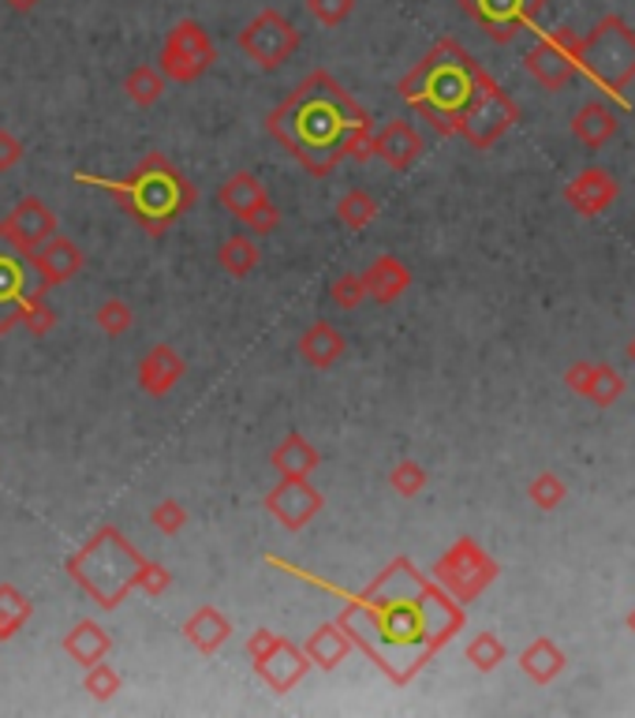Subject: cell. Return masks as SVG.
Wrapping results in <instances>:
<instances>
[{
  "instance_id": "1",
  "label": "cell",
  "mask_w": 635,
  "mask_h": 718,
  "mask_svg": "<svg viewBox=\"0 0 635 718\" xmlns=\"http://www.w3.org/2000/svg\"><path fill=\"white\" fill-rule=\"evenodd\" d=\"M265 120H292L296 135L281 139V143L292 150L299 165H307L315 176H326L340 165L348 135L363 124L366 112L355 109V101L348 98V90L337 79H329L326 72H315Z\"/></svg>"
},
{
  "instance_id": "2",
  "label": "cell",
  "mask_w": 635,
  "mask_h": 718,
  "mask_svg": "<svg viewBox=\"0 0 635 718\" xmlns=\"http://www.w3.org/2000/svg\"><path fill=\"white\" fill-rule=\"evenodd\" d=\"M142 562L146 557L128 543V535L106 524L68 557V573L101 610H117L135 591Z\"/></svg>"
},
{
  "instance_id": "3",
  "label": "cell",
  "mask_w": 635,
  "mask_h": 718,
  "mask_svg": "<svg viewBox=\"0 0 635 718\" xmlns=\"http://www.w3.org/2000/svg\"><path fill=\"white\" fill-rule=\"evenodd\" d=\"M120 195L131 203V210L150 236H161L173 225V217L187 214L195 206V184L173 168L165 154H146L131 180L120 187Z\"/></svg>"
},
{
  "instance_id": "4",
  "label": "cell",
  "mask_w": 635,
  "mask_h": 718,
  "mask_svg": "<svg viewBox=\"0 0 635 718\" xmlns=\"http://www.w3.org/2000/svg\"><path fill=\"white\" fill-rule=\"evenodd\" d=\"M217 64V45L202 23L184 19L165 37V50L157 56V72L173 83H198Z\"/></svg>"
},
{
  "instance_id": "5",
  "label": "cell",
  "mask_w": 635,
  "mask_h": 718,
  "mask_svg": "<svg viewBox=\"0 0 635 718\" xmlns=\"http://www.w3.org/2000/svg\"><path fill=\"white\" fill-rule=\"evenodd\" d=\"M236 45H240V53L251 56L259 68L273 72L299 50V31L288 23L284 12L265 8V12H259L240 34H236Z\"/></svg>"
},
{
  "instance_id": "6",
  "label": "cell",
  "mask_w": 635,
  "mask_h": 718,
  "mask_svg": "<svg viewBox=\"0 0 635 718\" xmlns=\"http://www.w3.org/2000/svg\"><path fill=\"white\" fill-rule=\"evenodd\" d=\"M321 505H326V498L315 483H307V476H281V483H273V490L265 494V509L288 532H303L321 513Z\"/></svg>"
},
{
  "instance_id": "7",
  "label": "cell",
  "mask_w": 635,
  "mask_h": 718,
  "mask_svg": "<svg viewBox=\"0 0 635 718\" xmlns=\"http://www.w3.org/2000/svg\"><path fill=\"white\" fill-rule=\"evenodd\" d=\"M53 232H56V214L34 195L19 198L15 210L0 221V240H8L19 254H26V259H31Z\"/></svg>"
},
{
  "instance_id": "8",
  "label": "cell",
  "mask_w": 635,
  "mask_h": 718,
  "mask_svg": "<svg viewBox=\"0 0 635 718\" xmlns=\"http://www.w3.org/2000/svg\"><path fill=\"white\" fill-rule=\"evenodd\" d=\"M31 262H34V270H37V281H42V289H56V285H68V281L79 278L83 251H79V243H75L72 236L53 232L50 240H45L42 248L31 254Z\"/></svg>"
},
{
  "instance_id": "9",
  "label": "cell",
  "mask_w": 635,
  "mask_h": 718,
  "mask_svg": "<svg viewBox=\"0 0 635 718\" xmlns=\"http://www.w3.org/2000/svg\"><path fill=\"white\" fill-rule=\"evenodd\" d=\"M254 670H259V677L273 688V693L288 696L292 688H296L303 677H307L310 659H307V651H303V648H296L292 640L281 637L277 648H273L270 655L262 659V663H254Z\"/></svg>"
},
{
  "instance_id": "10",
  "label": "cell",
  "mask_w": 635,
  "mask_h": 718,
  "mask_svg": "<svg viewBox=\"0 0 635 718\" xmlns=\"http://www.w3.org/2000/svg\"><path fill=\"white\" fill-rule=\"evenodd\" d=\"M187 363L173 345H154L139 363V390L146 396H168L184 382Z\"/></svg>"
},
{
  "instance_id": "11",
  "label": "cell",
  "mask_w": 635,
  "mask_h": 718,
  "mask_svg": "<svg viewBox=\"0 0 635 718\" xmlns=\"http://www.w3.org/2000/svg\"><path fill=\"white\" fill-rule=\"evenodd\" d=\"M184 640L191 644L198 655H214V651H221L225 644H229V637H232V621L225 618L217 607H198L191 618L184 621Z\"/></svg>"
},
{
  "instance_id": "12",
  "label": "cell",
  "mask_w": 635,
  "mask_h": 718,
  "mask_svg": "<svg viewBox=\"0 0 635 718\" xmlns=\"http://www.w3.org/2000/svg\"><path fill=\"white\" fill-rule=\"evenodd\" d=\"M344 352H348V341L333 323H315V326L303 329L299 356H303V363H310L315 371H326V367L340 363Z\"/></svg>"
},
{
  "instance_id": "13",
  "label": "cell",
  "mask_w": 635,
  "mask_h": 718,
  "mask_svg": "<svg viewBox=\"0 0 635 718\" xmlns=\"http://www.w3.org/2000/svg\"><path fill=\"white\" fill-rule=\"evenodd\" d=\"M303 651H307L310 666L333 670V666L344 663L348 651H352V637L340 629V621H337V625H333V621H326V625H318L315 632H310L307 644H303Z\"/></svg>"
},
{
  "instance_id": "14",
  "label": "cell",
  "mask_w": 635,
  "mask_h": 718,
  "mask_svg": "<svg viewBox=\"0 0 635 718\" xmlns=\"http://www.w3.org/2000/svg\"><path fill=\"white\" fill-rule=\"evenodd\" d=\"M109 648H112V640L98 621H79L72 632H64V655H68L72 663H79L83 670L101 663V659L109 655Z\"/></svg>"
},
{
  "instance_id": "15",
  "label": "cell",
  "mask_w": 635,
  "mask_h": 718,
  "mask_svg": "<svg viewBox=\"0 0 635 718\" xmlns=\"http://www.w3.org/2000/svg\"><path fill=\"white\" fill-rule=\"evenodd\" d=\"M270 465L277 468V476H310L321 465V453L310 446L303 434L292 431L277 449L270 453Z\"/></svg>"
},
{
  "instance_id": "16",
  "label": "cell",
  "mask_w": 635,
  "mask_h": 718,
  "mask_svg": "<svg viewBox=\"0 0 635 718\" xmlns=\"http://www.w3.org/2000/svg\"><path fill=\"white\" fill-rule=\"evenodd\" d=\"M217 262H221V270L229 273V278L243 281V278H251V273L259 270L262 251H259V243H254V236L236 232L221 243V248H217Z\"/></svg>"
},
{
  "instance_id": "17",
  "label": "cell",
  "mask_w": 635,
  "mask_h": 718,
  "mask_svg": "<svg viewBox=\"0 0 635 718\" xmlns=\"http://www.w3.org/2000/svg\"><path fill=\"white\" fill-rule=\"evenodd\" d=\"M415 150H419V139L412 135V128H407L404 120L385 124L371 143V154H382L393 168H404L415 157Z\"/></svg>"
},
{
  "instance_id": "18",
  "label": "cell",
  "mask_w": 635,
  "mask_h": 718,
  "mask_svg": "<svg viewBox=\"0 0 635 718\" xmlns=\"http://www.w3.org/2000/svg\"><path fill=\"white\" fill-rule=\"evenodd\" d=\"M19 300H23V270L15 259L0 254V337L19 326Z\"/></svg>"
},
{
  "instance_id": "19",
  "label": "cell",
  "mask_w": 635,
  "mask_h": 718,
  "mask_svg": "<svg viewBox=\"0 0 635 718\" xmlns=\"http://www.w3.org/2000/svg\"><path fill=\"white\" fill-rule=\"evenodd\" d=\"M165 75L157 72V64H135L128 75H124V94L131 106L139 109H150L161 101V94H165Z\"/></svg>"
},
{
  "instance_id": "20",
  "label": "cell",
  "mask_w": 635,
  "mask_h": 718,
  "mask_svg": "<svg viewBox=\"0 0 635 718\" xmlns=\"http://www.w3.org/2000/svg\"><path fill=\"white\" fill-rule=\"evenodd\" d=\"M363 285L377 304H388V300L407 285V270L396 259H377L374 266L363 273Z\"/></svg>"
},
{
  "instance_id": "21",
  "label": "cell",
  "mask_w": 635,
  "mask_h": 718,
  "mask_svg": "<svg viewBox=\"0 0 635 718\" xmlns=\"http://www.w3.org/2000/svg\"><path fill=\"white\" fill-rule=\"evenodd\" d=\"M31 613H34V602L15 584H0V640H12L31 621Z\"/></svg>"
},
{
  "instance_id": "22",
  "label": "cell",
  "mask_w": 635,
  "mask_h": 718,
  "mask_svg": "<svg viewBox=\"0 0 635 718\" xmlns=\"http://www.w3.org/2000/svg\"><path fill=\"white\" fill-rule=\"evenodd\" d=\"M262 195H265V187H262V180L254 176V173H232L221 184V203H225V210H229L232 217H240L243 210H251V206L259 203Z\"/></svg>"
},
{
  "instance_id": "23",
  "label": "cell",
  "mask_w": 635,
  "mask_h": 718,
  "mask_svg": "<svg viewBox=\"0 0 635 718\" xmlns=\"http://www.w3.org/2000/svg\"><path fill=\"white\" fill-rule=\"evenodd\" d=\"M19 326H26L34 337H45L56 329V311L45 304L42 292H23V300H19Z\"/></svg>"
},
{
  "instance_id": "24",
  "label": "cell",
  "mask_w": 635,
  "mask_h": 718,
  "mask_svg": "<svg viewBox=\"0 0 635 718\" xmlns=\"http://www.w3.org/2000/svg\"><path fill=\"white\" fill-rule=\"evenodd\" d=\"M374 214H377V203L366 192H348V195H340V203H337V221L344 225V229H366V225L374 221Z\"/></svg>"
},
{
  "instance_id": "25",
  "label": "cell",
  "mask_w": 635,
  "mask_h": 718,
  "mask_svg": "<svg viewBox=\"0 0 635 718\" xmlns=\"http://www.w3.org/2000/svg\"><path fill=\"white\" fill-rule=\"evenodd\" d=\"M94 326H98L106 337H124L128 329L135 326V311H131V304H124V300L112 296L94 311Z\"/></svg>"
},
{
  "instance_id": "26",
  "label": "cell",
  "mask_w": 635,
  "mask_h": 718,
  "mask_svg": "<svg viewBox=\"0 0 635 718\" xmlns=\"http://www.w3.org/2000/svg\"><path fill=\"white\" fill-rule=\"evenodd\" d=\"M120 685H124V677H120V670L109 666L106 659H101V663H94V666H87V677H83V688H87L94 700H101V704H109L112 696L120 693Z\"/></svg>"
},
{
  "instance_id": "27",
  "label": "cell",
  "mask_w": 635,
  "mask_h": 718,
  "mask_svg": "<svg viewBox=\"0 0 635 718\" xmlns=\"http://www.w3.org/2000/svg\"><path fill=\"white\" fill-rule=\"evenodd\" d=\"M236 221H243L251 229V236H270L273 229L281 225V210H277V203H273L270 195H262L259 203L251 206V210H243Z\"/></svg>"
},
{
  "instance_id": "28",
  "label": "cell",
  "mask_w": 635,
  "mask_h": 718,
  "mask_svg": "<svg viewBox=\"0 0 635 718\" xmlns=\"http://www.w3.org/2000/svg\"><path fill=\"white\" fill-rule=\"evenodd\" d=\"M150 524H154L161 535H179L187 527V509L179 505L176 498H161V502L150 509Z\"/></svg>"
},
{
  "instance_id": "29",
  "label": "cell",
  "mask_w": 635,
  "mask_h": 718,
  "mask_svg": "<svg viewBox=\"0 0 635 718\" xmlns=\"http://www.w3.org/2000/svg\"><path fill=\"white\" fill-rule=\"evenodd\" d=\"M363 296H366V285H363V278L359 273H340V278L329 285V300L340 307V311H352L363 304Z\"/></svg>"
},
{
  "instance_id": "30",
  "label": "cell",
  "mask_w": 635,
  "mask_h": 718,
  "mask_svg": "<svg viewBox=\"0 0 635 718\" xmlns=\"http://www.w3.org/2000/svg\"><path fill=\"white\" fill-rule=\"evenodd\" d=\"M307 12L315 15L321 26H340L355 12V0H307Z\"/></svg>"
},
{
  "instance_id": "31",
  "label": "cell",
  "mask_w": 635,
  "mask_h": 718,
  "mask_svg": "<svg viewBox=\"0 0 635 718\" xmlns=\"http://www.w3.org/2000/svg\"><path fill=\"white\" fill-rule=\"evenodd\" d=\"M168 588H173V573H168L165 565H157V562H142L135 591L150 595V599H157V595H165Z\"/></svg>"
},
{
  "instance_id": "32",
  "label": "cell",
  "mask_w": 635,
  "mask_h": 718,
  "mask_svg": "<svg viewBox=\"0 0 635 718\" xmlns=\"http://www.w3.org/2000/svg\"><path fill=\"white\" fill-rule=\"evenodd\" d=\"M23 143H19V135L15 131H8V128H0V173H12V168L23 162Z\"/></svg>"
},
{
  "instance_id": "33",
  "label": "cell",
  "mask_w": 635,
  "mask_h": 718,
  "mask_svg": "<svg viewBox=\"0 0 635 718\" xmlns=\"http://www.w3.org/2000/svg\"><path fill=\"white\" fill-rule=\"evenodd\" d=\"M388 483H393V490H401V494H415V490L423 487V471L415 465H401V468H393Z\"/></svg>"
},
{
  "instance_id": "34",
  "label": "cell",
  "mask_w": 635,
  "mask_h": 718,
  "mask_svg": "<svg viewBox=\"0 0 635 718\" xmlns=\"http://www.w3.org/2000/svg\"><path fill=\"white\" fill-rule=\"evenodd\" d=\"M277 632H270V629H259V632H251V640H248V655H251V663H262L265 655H270L273 648H277Z\"/></svg>"
},
{
  "instance_id": "35",
  "label": "cell",
  "mask_w": 635,
  "mask_h": 718,
  "mask_svg": "<svg viewBox=\"0 0 635 718\" xmlns=\"http://www.w3.org/2000/svg\"><path fill=\"white\" fill-rule=\"evenodd\" d=\"M519 12V0H482L479 15L486 19H497V15H516Z\"/></svg>"
},
{
  "instance_id": "36",
  "label": "cell",
  "mask_w": 635,
  "mask_h": 718,
  "mask_svg": "<svg viewBox=\"0 0 635 718\" xmlns=\"http://www.w3.org/2000/svg\"><path fill=\"white\" fill-rule=\"evenodd\" d=\"M8 8H12L15 15H26V12H34L37 4H42V0H4Z\"/></svg>"
}]
</instances>
